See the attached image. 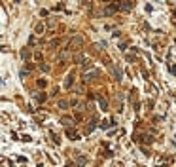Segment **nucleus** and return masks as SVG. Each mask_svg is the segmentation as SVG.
<instances>
[{
	"label": "nucleus",
	"instance_id": "obj_1",
	"mask_svg": "<svg viewBox=\"0 0 176 167\" xmlns=\"http://www.w3.org/2000/svg\"><path fill=\"white\" fill-rule=\"evenodd\" d=\"M134 8V2H131V0H127V2H123L119 6V10H123V12H129V10H133Z\"/></svg>",
	"mask_w": 176,
	"mask_h": 167
},
{
	"label": "nucleus",
	"instance_id": "obj_2",
	"mask_svg": "<svg viewBox=\"0 0 176 167\" xmlns=\"http://www.w3.org/2000/svg\"><path fill=\"white\" fill-rule=\"evenodd\" d=\"M36 32H38V34H40V32H44V25H38V27H36Z\"/></svg>",
	"mask_w": 176,
	"mask_h": 167
}]
</instances>
